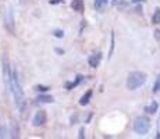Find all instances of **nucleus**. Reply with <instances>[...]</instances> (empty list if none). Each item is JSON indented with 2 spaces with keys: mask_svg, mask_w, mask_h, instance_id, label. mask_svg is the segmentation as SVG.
<instances>
[{
  "mask_svg": "<svg viewBox=\"0 0 160 139\" xmlns=\"http://www.w3.org/2000/svg\"><path fill=\"white\" fill-rule=\"evenodd\" d=\"M91 97H92V91H88L87 93H85L84 96L81 97V100H79V104H81V106H85V104H88L89 100H91Z\"/></svg>",
  "mask_w": 160,
  "mask_h": 139,
  "instance_id": "12",
  "label": "nucleus"
},
{
  "mask_svg": "<svg viewBox=\"0 0 160 139\" xmlns=\"http://www.w3.org/2000/svg\"><path fill=\"white\" fill-rule=\"evenodd\" d=\"M35 89H36V91H39V92H46V91H49V86H43V85H36V86H35Z\"/></svg>",
  "mask_w": 160,
  "mask_h": 139,
  "instance_id": "17",
  "label": "nucleus"
},
{
  "mask_svg": "<svg viewBox=\"0 0 160 139\" xmlns=\"http://www.w3.org/2000/svg\"><path fill=\"white\" fill-rule=\"evenodd\" d=\"M158 107H159L158 103H156V102H152V103H150L149 106L146 107V111H148L149 114H155L156 111H158Z\"/></svg>",
  "mask_w": 160,
  "mask_h": 139,
  "instance_id": "14",
  "label": "nucleus"
},
{
  "mask_svg": "<svg viewBox=\"0 0 160 139\" xmlns=\"http://www.w3.org/2000/svg\"><path fill=\"white\" fill-rule=\"evenodd\" d=\"M150 128V121L148 117H138L137 120L134 121V131L137 132L138 135H145L149 132Z\"/></svg>",
  "mask_w": 160,
  "mask_h": 139,
  "instance_id": "3",
  "label": "nucleus"
},
{
  "mask_svg": "<svg viewBox=\"0 0 160 139\" xmlns=\"http://www.w3.org/2000/svg\"><path fill=\"white\" fill-rule=\"evenodd\" d=\"M145 82H146V74L141 72V71H134L127 78V88L130 91H135L139 86H142Z\"/></svg>",
  "mask_w": 160,
  "mask_h": 139,
  "instance_id": "2",
  "label": "nucleus"
},
{
  "mask_svg": "<svg viewBox=\"0 0 160 139\" xmlns=\"http://www.w3.org/2000/svg\"><path fill=\"white\" fill-rule=\"evenodd\" d=\"M114 50V33H112V49H110V54Z\"/></svg>",
  "mask_w": 160,
  "mask_h": 139,
  "instance_id": "19",
  "label": "nucleus"
},
{
  "mask_svg": "<svg viewBox=\"0 0 160 139\" xmlns=\"http://www.w3.org/2000/svg\"><path fill=\"white\" fill-rule=\"evenodd\" d=\"M100 60H102V53H95V54H92L91 57H89L88 63H89V66H91L92 68H96V67L100 64Z\"/></svg>",
  "mask_w": 160,
  "mask_h": 139,
  "instance_id": "7",
  "label": "nucleus"
},
{
  "mask_svg": "<svg viewBox=\"0 0 160 139\" xmlns=\"http://www.w3.org/2000/svg\"><path fill=\"white\" fill-rule=\"evenodd\" d=\"M53 96H49V95H39L36 97V102L38 103H53Z\"/></svg>",
  "mask_w": 160,
  "mask_h": 139,
  "instance_id": "9",
  "label": "nucleus"
},
{
  "mask_svg": "<svg viewBox=\"0 0 160 139\" xmlns=\"http://www.w3.org/2000/svg\"><path fill=\"white\" fill-rule=\"evenodd\" d=\"M107 3H109L107 0H95L93 4H95V8H96L98 11H102L103 8L107 6Z\"/></svg>",
  "mask_w": 160,
  "mask_h": 139,
  "instance_id": "11",
  "label": "nucleus"
},
{
  "mask_svg": "<svg viewBox=\"0 0 160 139\" xmlns=\"http://www.w3.org/2000/svg\"><path fill=\"white\" fill-rule=\"evenodd\" d=\"M11 138H18V127L15 124V121L11 124Z\"/></svg>",
  "mask_w": 160,
  "mask_h": 139,
  "instance_id": "15",
  "label": "nucleus"
},
{
  "mask_svg": "<svg viewBox=\"0 0 160 139\" xmlns=\"http://www.w3.org/2000/svg\"><path fill=\"white\" fill-rule=\"evenodd\" d=\"M46 120H48V117H46V111L39 110V111H36L35 116H33L32 125L33 127H42V125H45Z\"/></svg>",
  "mask_w": 160,
  "mask_h": 139,
  "instance_id": "6",
  "label": "nucleus"
},
{
  "mask_svg": "<svg viewBox=\"0 0 160 139\" xmlns=\"http://www.w3.org/2000/svg\"><path fill=\"white\" fill-rule=\"evenodd\" d=\"M8 91L11 92V95L14 97V103L17 110L22 114L27 109V102H25V96H24L22 86H21L20 77H18V72L15 68H13V71H11V82H10V89Z\"/></svg>",
  "mask_w": 160,
  "mask_h": 139,
  "instance_id": "1",
  "label": "nucleus"
},
{
  "mask_svg": "<svg viewBox=\"0 0 160 139\" xmlns=\"http://www.w3.org/2000/svg\"><path fill=\"white\" fill-rule=\"evenodd\" d=\"M71 8H72L74 11L82 13V11H84V2H82V0H72V3H71Z\"/></svg>",
  "mask_w": 160,
  "mask_h": 139,
  "instance_id": "8",
  "label": "nucleus"
},
{
  "mask_svg": "<svg viewBox=\"0 0 160 139\" xmlns=\"http://www.w3.org/2000/svg\"><path fill=\"white\" fill-rule=\"evenodd\" d=\"M155 33H156V38H158V39H159V41H160V31H156V32H155Z\"/></svg>",
  "mask_w": 160,
  "mask_h": 139,
  "instance_id": "22",
  "label": "nucleus"
},
{
  "mask_svg": "<svg viewBox=\"0 0 160 139\" xmlns=\"http://www.w3.org/2000/svg\"><path fill=\"white\" fill-rule=\"evenodd\" d=\"M152 24H160V7H158L155 10V13H153V15H152Z\"/></svg>",
  "mask_w": 160,
  "mask_h": 139,
  "instance_id": "13",
  "label": "nucleus"
},
{
  "mask_svg": "<svg viewBox=\"0 0 160 139\" xmlns=\"http://www.w3.org/2000/svg\"><path fill=\"white\" fill-rule=\"evenodd\" d=\"M159 91H160V74H159L158 79H156L155 85H153V92H155V93H158V92H159Z\"/></svg>",
  "mask_w": 160,
  "mask_h": 139,
  "instance_id": "16",
  "label": "nucleus"
},
{
  "mask_svg": "<svg viewBox=\"0 0 160 139\" xmlns=\"http://www.w3.org/2000/svg\"><path fill=\"white\" fill-rule=\"evenodd\" d=\"M4 27H6V29H7L10 33H14L15 32V27H14V11H13V8H8L7 13H6Z\"/></svg>",
  "mask_w": 160,
  "mask_h": 139,
  "instance_id": "5",
  "label": "nucleus"
},
{
  "mask_svg": "<svg viewBox=\"0 0 160 139\" xmlns=\"http://www.w3.org/2000/svg\"><path fill=\"white\" fill-rule=\"evenodd\" d=\"M84 132H85V129H84V128H81V129H79V138H84V137H85V134H84Z\"/></svg>",
  "mask_w": 160,
  "mask_h": 139,
  "instance_id": "21",
  "label": "nucleus"
},
{
  "mask_svg": "<svg viewBox=\"0 0 160 139\" xmlns=\"http://www.w3.org/2000/svg\"><path fill=\"white\" fill-rule=\"evenodd\" d=\"M53 35L56 36V38H63V36H64V32H63V31H54Z\"/></svg>",
  "mask_w": 160,
  "mask_h": 139,
  "instance_id": "18",
  "label": "nucleus"
},
{
  "mask_svg": "<svg viewBox=\"0 0 160 139\" xmlns=\"http://www.w3.org/2000/svg\"><path fill=\"white\" fill-rule=\"evenodd\" d=\"M57 3H64V0H50V4H57Z\"/></svg>",
  "mask_w": 160,
  "mask_h": 139,
  "instance_id": "20",
  "label": "nucleus"
},
{
  "mask_svg": "<svg viewBox=\"0 0 160 139\" xmlns=\"http://www.w3.org/2000/svg\"><path fill=\"white\" fill-rule=\"evenodd\" d=\"M134 3H142V2H145V0H132Z\"/></svg>",
  "mask_w": 160,
  "mask_h": 139,
  "instance_id": "23",
  "label": "nucleus"
},
{
  "mask_svg": "<svg viewBox=\"0 0 160 139\" xmlns=\"http://www.w3.org/2000/svg\"><path fill=\"white\" fill-rule=\"evenodd\" d=\"M82 79H84V77H82V75H78V77H77V79H75V81H72V82H68V83H67V85H66V88L68 89V91H71L72 88H75V86H78L79 83L82 82Z\"/></svg>",
  "mask_w": 160,
  "mask_h": 139,
  "instance_id": "10",
  "label": "nucleus"
},
{
  "mask_svg": "<svg viewBox=\"0 0 160 139\" xmlns=\"http://www.w3.org/2000/svg\"><path fill=\"white\" fill-rule=\"evenodd\" d=\"M2 67H3V78H4V83L6 88L10 89V82H11V71L13 68L10 67V61H8L7 56H3L2 58Z\"/></svg>",
  "mask_w": 160,
  "mask_h": 139,
  "instance_id": "4",
  "label": "nucleus"
}]
</instances>
